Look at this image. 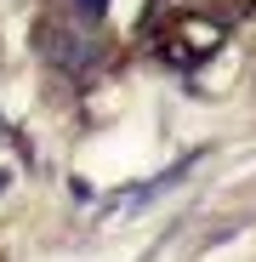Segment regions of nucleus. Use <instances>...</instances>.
Listing matches in <instances>:
<instances>
[{"mask_svg": "<svg viewBox=\"0 0 256 262\" xmlns=\"http://www.w3.org/2000/svg\"><path fill=\"white\" fill-rule=\"evenodd\" d=\"M80 6H85V17H103V6H108V0H80Z\"/></svg>", "mask_w": 256, "mask_h": 262, "instance_id": "1", "label": "nucleus"}]
</instances>
